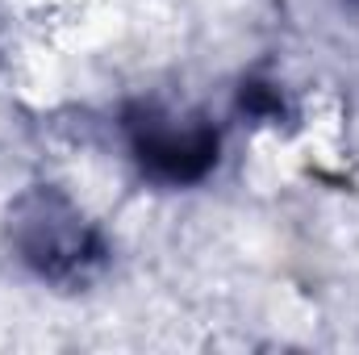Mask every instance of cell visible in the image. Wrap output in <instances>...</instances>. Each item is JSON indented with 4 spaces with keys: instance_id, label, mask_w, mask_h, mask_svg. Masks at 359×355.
Instances as JSON below:
<instances>
[{
    "instance_id": "1",
    "label": "cell",
    "mask_w": 359,
    "mask_h": 355,
    "mask_svg": "<svg viewBox=\"0 0 359 355\" xmlns=\"http://www.w3.org/2000/svg\"><path fill=\"white\" fill-rule=\"evenodd\" d=\"M4 243L13 260L55 288H88L109 267V239L59 184H29L8 201Z\"/></svg>"
},
{
    "instance_id": "3",
    "label": "cell",
    "mask_w": 359,
    "mask_h": 355,
    "mask_svg": "<svg viewBox=\"0 0 359 355\" xmlns=\"http://www.w3.org/2000/svg\"><path fill=\"white\" fill-rule=\"evenodd\" d=\"M238 109L255 121H280L284 117V92L268 80H243L238 88Z\"/></svg>"
},
{
    "instance_id": "2",
    "label": "cell",
    "mask_w": 359,
    "mask_h": 355,
    "mask_svg": "<svg viewBox=\"0 0 359 355\" xmlns=\"http://www.w3.org/2000/svg\"><path fill=\"white\" fill-rule=\"evenodd\" d=\"M121 134L138 172L163 188H192L222 159V134L201 109H176L155 96L121 109Z\"/></svg>"
}]
</instances>
